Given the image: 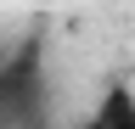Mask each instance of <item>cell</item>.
Returning a JSON list of instances; mask_svg holds the SVG:
<instances>
[{
	"instance_id": "obj_1",
	"label": "cell",
	"mask_w": 135,
	"mask_h": 129,
	"mask_svg": "<svg viewBox=\"0 0 135 129\" xmlns=\"http://www.w3.org/2000/svg\"><path fill=\"white\" fill-rule=\"evenodd\" d=\"M79 129H135V95L129 90H107Z\"/></svg>"
}]
</instances>
